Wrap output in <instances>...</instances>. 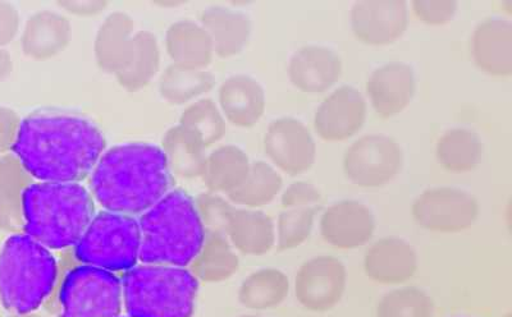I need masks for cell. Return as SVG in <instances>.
Wrapping results in <instances>:
<instances>
[{"label": "cell", "mask_w": 512, "mask_h": 317, "mask_svg": "<svg viewBox=\"0 0 512 317\" xmlns=\"http://www.w3.org/2000/svg\"><path fill=\"white\" fill-rule=\"evenodd\" d=\"M134 20L125 12L105 18L94 41L95 61L104 72L116 76L125 70L134 50Z\"/></svg>", "instance_id": "20"}, {"label": "cell", "mask_w": 512, "mask_h": 317, "mask_svg": "<svg viewBox=\"0 0 512 317\" xmlns=\"http://www.w3.org/2000/svg\"><path fill=\"white\" fill-rule=\"evenodd\" d=\"M436 156L448 172H472L482 162L483 142L468 128H452L438 140Z\"/></svg>", "instance_id": "31"}, {"label": "cell", "mask_w": 512, "mask_h": 317, "mask_svg": "<svg viewBox=\"0 0 512 317\" xmlns=\"http://www.w3.org/2000/svg\"><path fill=\"white\" fill-rule=\"evenodd\" d=\"M218 99L224 119L236 127H254L265 112L264 89L248 75L227 78L219 89Z\"/></svg>", "instance_id": "22"}, {"label": "cell", "mask_w": 512, "mask_h": 317, "mask_svg": "<svg viewBox=\"0 0 512 317\" xmlns=\"http://www.w3.org/2000/svg\"><path fill=\"white\" fill-rule=\"evenodd\" d=\"M418 266L415 248L400 237H383L372 243L364 255L365 275L386 286H400L408 282Z\"/></svg>", "instance_id": "16"}, {"label": "cell", "mask_w": 512, "mask_h": 317, "mask_svg": "<svg viewBox=\"0 0 512 317\" xmlns=\"http://www.w3.org/2000/svg\"><path fill=\"white\" fill-rule=\"evenodd\" d=\"M8 317H47L39 314H35V312H29V314H12Z\"/></svg>", "instance_id": "46"}, {"label": "cell", "mask_w": 512, "mask_h": 317, "mask_svg": "<svg viewBox=\"0 0 512 317\" xmlns=\"http://www.w3.org/2000/svg\"><path fill=\"white\" fill-rule=\"evenodd\" d=\"M139 220L130 215L103 210L96 214L84 236L72 248L81 265L125 273L139 263Z\"/></svg>", "instance_id": "8"}, {"label": "cell", "mask_w": 512, "mask_h": 317, "mask_svg": "<svg viewBox=\"0 0 512 317\" xmlns=\"http://www.w3.org/2000/svg\"><path fill=\"white\" fill-rule=\"evenodd\" d=\"M157 4L159 7L172 8V7H180L184 3H182V2H159Z\"/></svg>", "instance_id": "45"}, {"label": "cell", "mask_w": 512, "mask_h": 317, "mask_svg": "<svg viewBox=\"0 0 512 317\" xmlns=\"http://www.w3.org/2000/svg\"><path fill=\"white\" fill-rule=\"evenodd\" d=\"M248 154L239 146L224 145L207 156L203 176L208 192L230 195L236 191L250 172Z\"/></svg>", "instance_id": "27"}, {"label": "cell", "mask_w": 512, "mask_h": 317, "mask_svg": "<svg viewBox=\"0 0 512 317\" xmlns=\"http://www.w3.org/2000/svg\"><path fill=\"white\" fill-rule=\"evenodd\" d=\"M20 30V13L11 3L0 2V47L8 45Z\"/></svg>", "instance_id": "42"}, {"label": "cell", "mask_w": 512, "mask_h": 317, "mask_svg": "<svg viewBox=\"0 0 512 317\" xmlns=\"http://www.w3.org/2000/svg\"><path fill=\"white\" fill-rule=\"evenodd\" d=\"M200 22L212 40L214 54L219 58L235 57L249 43L251 21L245 13L227 7L213 6L204 9Z\"/></svg>", "instance_id": "24"}, {"label": "cell", "mask_w": 512, "mask_h": 317, "mask_svg": "<svg viewBox=\"0 0 512 317\" xmlns=\"http://www.w3.org/2000/svg\"><path fill=\"white\" fill-rule=\"evenodd\" d=\"M505 317H511V315H507V316H505Z\"/></svg>", "instance_id": "48"}, {"label": "cell", "mask_w": 512, "mask_h": 317, "mask_svg": "<svg viewBox=\"0 0 512 317\" xmlns=\"http://www.w3.org/2000/svg\"><path fill=\"white\" fill-rule=\"evenodd\" d=\"M105 145L102 131L88 119L34 114L22 121L12 151L40 182L79 183L93 173Z\"/></svg>", "instance_id": "1"}, {"label": "cell", "mask_w": 512, "mask_h": 317, "mask_svg": "<svg viewBox=\"0 0 512 317\" xmlns=\"http://www.w3.org/2000/svg\"><path fill=\"white\" fill-rule=\"evenodd\" d=\"M408 25V3L402 0H369L351 8L352 32L367 45L393 44L405 34Z\"/></svg>", "instance_id": "13"}, {"label": "cell", "mask_w": 512, "mask_h": 317, "mask_svg": "<svg viewBox=\"0 0 512 317\" xmlns=\"http://www.w3.org/2000/svg\"><path fill=\"white\" fill-rule=\"evenodd\" d=\"M166 48L175 66L186 70H204L213 61V44L198 22L181 20L169 26Z\"/></svg>", "instance_id": "25"}, {"label": "cell", "mask_w": 512, "mask_h": 317, "mask_svg": "<svg viewBox=\"0 0 512 317\" xmlns=\"http://www.w3.org/2000/svg\"><path fill=\"white\" fill-rule=\"evenodd\" d=\"M160 67L158 40L153 32L139 31L134 36V50L128 66L116 75L123 89L136 93L148 86Z\"/></svg>", "instance_id": "32"}, {"label": "cell", "mask_w": 512, "mask_h": 317, "mask_svg": "<svg viewBox=\"0 0 512 317\" xmlns=\"http://www.w3.org/2000/svg\"><path fill=\"white\" fill-rule=\"evenodd\" d=\"M290 289V279L283 271L264 268L254 271L241 283L237 298L250 311L273 310L286 301Z\"/></svg>", "instance_id": "30"}, {"label": "cell", "mask_w": 512, "mask_h": 317, "mask_svg": "<svg viewBox=\"0 0 512 317\" xmlns=\"http://www.w3.org/2000/svg\"><path fill=\"white\" fill-rule=\"evenodd\" d=\"M71 22L53 11H40L29 18L21 36V47L27 57L48 61L70 47Z\"/></svg>", "instance_id": "21"}, {"label": "cell", "mask_w": 512, "mask_h": 317, "mask_svg": "<svg viewBox=\"0 0 512 317\" xmlns=\"http://www.w3.org/2000/svg\"><path fill=\"white\" fill-rule=\"evenodd\" d=\"M416 224L429 232L460 233L472 228L479 217L477 199L461 188H428L411 208Z\"/></svg>", "instance_id": "10"}, {"label": "cell", "mask_w": 512, "mask_h": 317, "mask_svg": "<svg viewBox=\"0 0 512 317\" xmlns=\"http://www.w3.org/2000/svg\"><path fill=\"white\" fill-rule=\"evenodd\" d=\"M194 204L205 231L221 233L226 236L228 222L235 206L221 195L205 192L195 197Z\"/></svg>", "instance_id": "38"}, {"label": "cell", "mask_w": 512, "mask_h": 317, "mask_svg": "<svg viewBox=\"0 0 512 317\" xmlns=\"http://www.w3.org/2000/svg\"><path fill=\"white\" fill-rule=\"evenodd\" d=\"M319 228L328 245L338 250H356L372 240L376 232V218L363 202L338 201L324 210Z\"/></svg>", "instance_id": "14"}, {"label": "cell", "mask_w": 512, "mask_h": 317, "mask_svg": "<svg viewBox=\"0 0 512 317\" xmlns=\"http://www.w3.org/2000/svg\"><path fill=\"white\" fill-rule=\"evenodd\" d=\"M139 260L144 265L187 268L205 240L194 199L182 190L168 192L139 220Z\"/></svg>", "instance_id": "4"}, {"label": "cell", "mask_w": 512, "mask_h": 317, "mask_svg": "<svg viewBox=\"0 0 512 317\" xmlns=\"http://www.w3.org/2000/svg\"><path fill=\"white\" fill-rule=\"evenodd\" d=\"M216 76L205 70H186L171 64L162 73L159 93L172 105H184L209 93L216 86Z\"/></svg>", "instance_id": "33"}, {"label": "cell", "mask_w": 512, "mask_h": 317, "mask_svg": "<svg viewBox=\"0 0 512 317\" xmlns=\"http://www.w3.org/2000/svg\"><path fill=\"white\" fill-rule=\"evenodd\" d=\"M457 3L445 0V2H429V0H416L413 3L415 16L425 25L442 26L448 24L455 17Z\"/></svg>", "instance_id": "39"}, {"label": "cell", "mask_w": 512, "mask_h": 317, "mask_svg": "<svg viewBox=\"0 0 512 317\" xmlns=\"http://www.w3.org/2000/svg\"><path fill=\"white\" fill-rule=\"evenodd\" d=\"M367 121V101L355 87H338L323 100L315 113L314 128L320 139L345 141L356 135Z\"/></svg>", "instance_id": "15"}, {"label": "cell", "mask_w": 512, "mask_h": 317, "mask_svg": "<svg viewBox=\"0 0 512 317\" xmlns=\"http://www.w3.org/2000/svg\"><path fill=\"white\" fill-rule=\"evenodd\" d=\"M123 306L130 317H192L199 280L189 269L141 265L125 271Z\"/></svg>", "instance_id": "6"}, {"label": "cell", "mask_w": 512, "mask_h": 317, "mask_svg": "<svg viewBox=\"0 0 512 317\" xmlns=\"http://www.w3.org/2000/svg\"><path fill=\"white\" fill-rule=\"evenodd\" d=\"M268 158L288 176L296 177L312 169L317 146L308 127L299 119L283 117L269 124L264 136Z\"/></svg>", "instance_id": "12"}, {"label": "cell", "mask_w": 512, "mask_h": 317, "mask_svg": "<svg viewBox=\"0 0 512 317\" xmlns=\"http://www.w3.org/2000/svg\"><path fill=\"white\" fill-rule=\"evenodd\" d=\"M404 167L401 146L386 135H368L355 141L344 156V173L352 185L381 188Z\"/></svg>", "instance_id": "9"}, {"label": "cell", "mask_w": 512, "mask_h": 317, "mask_svg": "<svg viewBox=\"0 0 512 317\" xmlns=\"http://www.w3.org/2000/svg\"><path fill=\"white\" fill-rule=\"evenodd\" d=\"M72 248L61 261L63 273L59 266L57 286L44 303L45 310L58 317L120 316L121 279L111 271L77 263Z\"/></svg>", "instance_id": "7"}, {"label": "cell", "mask_w": 512, "mask_h": 317, "mask_svg": "<svg viewBox=\"0 0 512 317\" xmlns=\"http://www.w3.org/2000/svg\"><path fill=\"white\" fill-rule=\"evenodd\" d=\"M322 201L323 196L318 188L304 181L292 183L281 197L283 209L320 208Z\"/></svg>", "instance_id": "40"}, {"label": "cell", "mask_w": 512, "mask_h": 317, "mask_svg": "<svg viewBox=\"0 0 512 317\" xmlns=\"http://www.w3.org/2000/svg\"><path fill=\"white\" fill-rule=\"evenodd\" d=\"M239 317H263V316H259V315H242V316H239Z\"/></svg>", "instance_id": "47"}, {"label": "cell", "mask_w": 512, "mask_h": 317, "mask_svg": "<svg viewBox=\"0 0 512 317\" xmlns=\"http://www.w3.org/2000/svg\"><path fill=\"white\" fill-rule=\"evenodd\" d=\"M180 124L194 132L207 149L221 141L227 131L221 109L210 99L190 104L182 113Z\"/></svg>", "instance_id": "35"}, {"label": "cell", "mask_w": 512, "mask_h": 317, "mask_svg": "<svg viewBox=\"0 0 512 317\" xmlns=\"http://www.w3.org/2000/svg\"><path fill=\"white\" fill-rule=\"evenodd\" d=\"M282 187L283 179L272 165L255 162L251 164L244 183L227 197L232 204L244 206L245 209H258L271 204Z\"/></svg>", "instance_id": "34"}, {"label": "cell", "mask_w": 512, "mask_h": 317, "mask_svg": "<svg viewBox=\"0 0 512 317\" xmlns=\"http://www.w3.org/2000/svg\"><path fill=\"white\" fill-rule=\"evenodd\" d=\"M473 58L480 71L489 76L509 77L512 73V25L502 18H487L474 30Z\"/></svg>", "instance_id": "19"}, {"label": "cell", "mask_w": 512, "mask_h": 317, "mask_svg": "<svg viewBox=\"0 0 512 317\" xmlns=\"http://www.w3.org/2000/svg\"><path fill=\"white\" fill-rule=\"evenodd\" d=\"M320 208L285 209L278 217L276 241L278 250L288 251L304 245L312 236L314 220Z\"/></svg>", "instance_id": "37"}, {"label": "cell", "mask_w": 512, "mask_h": 317, "mask_svg": "<svg viewBox=\"0 0 512 317\" xmlns=\"http://www.w3.org/2000/svg\"><path fill=\"white\" fill-rule=\"evenodd\" d=\"M58 274L49 248L25 233L13 234L0 251V302L12 314L35 312L53 293Z\"/></svg>", "instance_id": "5"}, {"label": "cell", "mask_w": 512, "mask_h": 317, "mask_svg": "<svg viewBox=\"0 0 512 317\" xmlns=\"http://www.w3.org/2000/svg\"><path fill=\"white\" fill-rule=\"evenodd\" d=\"M34 183L16 155L0 156V231L24 233V195Z\"/></svg>", "instance_id": "23"}, {"label": "cell", "mask_w": 512, "mask_h": 317, "mask_svg": "<svg viewBox=\"0 0 512 317\" xmlns=\"http://www.w3.org/2000/svg\"><path fill=\"white\" fill-rule=\"evenodd\" d=\"M416 90L413 67L404 62L383 64L370 75L367 91L379 117L399 116L409 107Z\"/></svg>", "instance_id": "17"}, {"label": "cell", "mask_w": 512, "mask_h": 317, "mask_svg": "<svg viewBox=\"0 0 512 317\" xmlns=\"http://www.w3.org/2000/svg\"><path fill=\"white\" fill-rule=\"evenodd\" d=\"M118 317H121V316H118Z\"/></svg>", "instance_id": "49"}, {"label": "cell", "mask_w": 512, "mask_h": 317, "mask_svg": "<svg viewBox=\"0 0 512 317\" xmlns=\"http://www.w3.org/2000/svg\"><path fill=\"white\" fill-rule=\"evenodd\" d=\"M95 215L94 197L80 183H34L24 195V233L49 250L75 247Z\"/></svg>", "instance_id": "3"}, {"label": "cell", "mask_w": 512, "mask_h": 317, "mask_svg": "<svg viewBox=\"0 0 512 317\" xmlns=\"http://www.w3.org/2000/svg\"><path fill=\"white\" fill-rule=\"evenodd\" d=\"M173 177L159 146L125 144L102 155L90 190L104 210L137 217L171 192Z\"/></svg>", "instance_id": "2"}, {"label": "cell", "mask_w": 512, "mask_h": 317, "mask_svg": "<svg viewBox=\"0 0 512 317\" xmlns=\"http://www.w3.org/2000/svg\"><path fill=\"white\" fill-rule=\"evenodd\" d=\"M58 6L73 16L91 17L102 13L108 7V3L103 2V0H94V2H59Z\"/></svg>", "instance_id": "43"}, {"label": "cell", "mask_w": 512, "mask_h": 317, "mask_svg": "<svg viewBox=\"0 0 512 317\" xmlns=\"http://www.w3.org/2000/svg\"><path fill=\"white\" fill-rule=\"evenodd\" d=\"M160 149L166 156L169 171L175 176L184 179L203 176L207 147L189 128L181 124L172 127L164 135Z\"/></svg>", "instance_id": "28"}, {"label": "cell", "mask_w": 512, "mask_h": 317, "mask_svg": "<svg viewBox=\"0 0 512 317\" xmlns=\"http://www.w3.org/2000/svg\"><path fill=\"white\" fill-rule=\"evenodd\" d=\"M433 298L424 289L406 286L392 289L379 300L377 317H432Z\"/></svg>", "instance_id": "36"}, {"label": "cell", "mask_w": 512, "mask_h": 317, "mask_svg": "<svg viewBox=\"0 0 512 317\" xmlns=\"http://www.w3.org/2000/svg\"><path fill=\"white\" fill-rule=\"evenodd\" d=\"M226 237L241 254L262 256L276 245V227L269 215L256 209H235Z\"/></svg>", "instance_id": "26"}, {"label": "cell", "mask_w": 512, "mask_h": 317, "mask_svg": "<svg viewBox=\"0 0 512 317\" xmlns=\"http://www.w3.org/2000/svg\"><path fill=\"white\" fill-rule=\"evenodd\" d=\"M13 71L11 55L6 50L0 49V82L6 80Z\"/></svg>", "instance_id": "44"}, {"label": "cell", "mask_w": 512, "mask_h": 317, "mask_svg": "<svg viewBox=\"0 0 512 317\" xmlns=\"http://www.w3.org/2000/svg\"><path fill=\"white\" fill-rule=\"evenodd\" d=\"M341 75L340 55L322 45H308L297 50L288 64L291 84L305 94L324 93L340 80Z\"/></svg>", "instance_id": "18"}, {"label": "cell", "mask_w": 512, "mask_h": 317, "mask_svg": "<svg viewBox=\"0 0 512 317\" xmlns=\"http://www.w3.org/2000/svg\"><path fill=\"white\" fill-rule=\"evenodd\" d=\"M347 288V270L335 256L305 261L295 278L297 302L310 312H328L340 305Z\"/></svg>", "instance_id": "11"}, {"label": "cell", "mask_w": 512, "mask_h": 317, "mask_svg": "<svg viewBox=\"0 0 512 317\" xmlns=\"http://www.w3.org/2000/svg\"><path fill=\"white\" fill-rule=\"evenodd\" d=\"M21 118L15 110L0 107V154L12 150L20 132Z\"/></svg>", "instance_id": "41"}, {"label": "cell", "mask_w": 512, "mask_h": 317, "mask_svg": "<svg viewBox=\"0 0 512 317\" xmlns=\"http://www.w3.org/2000/svg\"><path fill=\"white\" fill-rule=\"evenodd\" d=\"M239 266V256L228 238L221 233L207 232L189 270L199 283H222L232 278Z\"/></svg>", "instance_id": "29"}]
</instances>
